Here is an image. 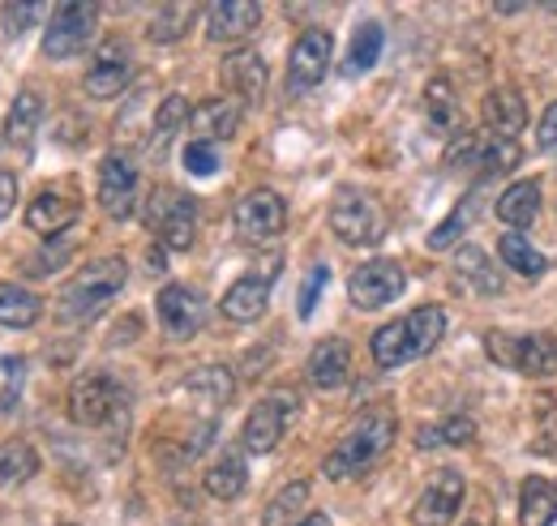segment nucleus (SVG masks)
<instances>
[{
  "label": "nucleus",
  "mask_w": 557,
  "mask_h": 526,
  "mask_svg": "<svg viewBox=\"0 0 557 526\" xmlns=\"http://www.w3.org/2000/svg\"><path fill=\"white\" fill-rule=\"evenodd\" d=\"M125 278H129L125 258H99V262L82 265L70 283L61 287V296H57V317H61L65 326H86V322H95V317L121 296Z\"/></svg>",
  "instance_id": "nucleus-1"
},
{
  "label": "nucleus",
  "mask_w": 557,
  "mask_h": 526,
  "mask_svg": "<svg viewBox=\"0 0 557 526\" xmlns=\"http://www.w3.org/2000/svg\"><path fill=\"white\" fill-rule=\"evenodd\" d=\"M395 433H399V419H395V411H386V406H373V411H364V415L351 424L348 433L339 437V446L326 454V462H322L326 479H348V475H360V471H369L373 462H377L382 454H386V450H391Z\"/></svg>",
  "instance_id": "nucleus-2"
},
{
  "label": "nucleus",
  "mask_w": 557,
  "mask_h": 526,
  "mask_svg": "<svg viewBox=\"0 0 557 526\" xmlns=\"http://www.w3.org/2000/svg\"><path fill=\"white\" fill-rule=\"evenodd\" d=\"M446 334V313L437 304H424V309H412L408 317L391 322L373 334L369 351H373V364L377 368H404L420 355H429Z\"/></svg>",
  "instance_id": "nucleus-3"
},
{
  "label": "nucleus",
  "mask_w": 557,
  "mask_h": 526,
  "mask_svg": "<svg viewBox=\"0 0 557 526\" xmlns=\"http://www.w3.org/2000/svg\"><path fill=\"white\" fill-rule=\"evenodd\" d=\"M146 231H154V240L168 253H189L198 240V201L176 193V189H154L146 198Z\"/></svg>",
  "instance_id": "nucleus-4"
},
{
  "label": "nucleus",
  "mask_w": 557,
  "mask_h": 526,
  "mask_svg": "<svg viewBox=\"0 0 557 526\" xmlns=\"http://www.w3.org/2000/svg\"><path fill=\"white\" fill-rule=\"evenodd\" d=\"M488 355L523 377H557V338L554 334H488Z\"/></svg>",
  "instance_id": "nucleus-5"
},
{
  "label": "nucleus",
  "mask_w": 557,
  "mask_h": 526,
  "mask_svg": "<svg viewBox=\"0 0 557 526\" xmlns=\"http://www.w3.org/2000/svg\"><path fill=\"white\" fill-rule=\"evenodd\" d=\"M331 231L348 245V249H369L386 236V214L369 193L339 189V198L331 201Z\"/></svg>",
  "instance_id": "nucleus-6"
},
{
  "label": "nucleus",
  "mask_w": 557,
  "mask_h": 526,
  "mask_svg": "<svg viewBox=\"0 0 557 526\" xmlns=\"http://www.w3.org/2000/svg\"><path fill=\"white\" fill-rule=\"evenodd\" d=\"M95 22H99L95 4H57L52 17H48V30H44V57L48 61L82 57L95 39Z\"/></svg>",
  "instance_id": "nucleus-7"
},
{
  "label": "nucleus",
  "mask_w": 557,
  "mask_h": 526,
  "mask_svg": "<svg viewBox=\"0 0 557 526\" xmlns=\"http://www.w3.org/2000/svg\"><path fill=\"white\" fill-rule=\"evenodd\" d=\"M331 57H335V39L322 26H309L296 35L292 52H287V90L292 95H309L326 73H331Z\"/></svg>",
  "instance_id": "nucleus-8"
},
{
  "label": "nucleus",
  "mask_w": 557,
  "mask_h": 526,
  "mask_svg": "<svg viewBox=\"0 0 557 526\" xmlns=\"http://www.w3.org/2000/svg\"><path fill=\"white\" fill-rule=\"evenodd\" d=\"M408 287V274L404 265L391 262V258H373V262L356 265L348 278V296L356 309L373 313V309H386L391 300H399Z\"/></svg>",
  "instance_id": "nucleus-9"
},
{
  "label": "nucleus",
  "mask_w": 557,
  "mask_h": 526,
  "mask_svg": "<svg viewBox=\"0 0 557 526\" xmlns=\"http://www.w3.org/2000/svg\"><path fill=\"white\" fill-rule=\"evenodd\" d=\"M116 411H125V390L108 377V373H86L77 377L70 390V415L82 428H99L108 419H116Z\"/></svg>",
  "instance_id": "nucleus-10"
},
{
  "label": "nucleus",
  "mask_w": 557,
  "mask_h": 526,
  "mask_svg": "<svg viewBox=\"0 0 557 526\" xmlns=\"http://www.w3.org/2000/svg\"><path fill=\"white\" fill-rule=\"evenodd\" d=\"M292 419H296V398L292 394L262 398V402L245 415V424H240V446H245L249 454H271L278 441H283V433H287Z\"/></svg>",
  "instance_id": "nucleus-11"
},
{
  "label": "nucleus",
  "mask_w": 557,
  "mask_h": 526,
  "mask_svg": "<svg viewBox=\"0 0 557 526\" xmlns=\"http://www.w3.org/2000/svg\"><path fill=\"white\" fill-rule=\"evenodd\" d=\"M77 214H82V201L70 185H44L26 205V227L44 240H61V236H70Z\"/></svg>",
  "instance_id": "nucleus-12"
},
{
  "label": "nucleus",
  "mask_w": 557,
  "mask_h": 526,
  "mask_svg": "<svg viewBox=\"0 0 557 526\" xmlns=\"http://www.w3.org/2000/svg\"><path fill=\"white\" fill-rule=\"evenodd\" d=\"M232 223H236L240 240L262 245V240L283 236V227H287V205H283V198H278L275 189H249L245 198L236 201Z\"/></svg>",
  "instance_id": "nucleus-13"
},
{
  "label": "nucleus",
  "mask_w": 557,
  "mask_h": 526,
  "mask_svg": "<svg viewBox=\"0 0 557 526\" xmlns=\"http://www.w3.org/2000/svg\"><path fill=\"white\" fill-rule=\"evenodd\" d=\"M154 313H159L163 334L176 338V342L194 338L198 329L207 326V300H202L198 287H185V283H168L159 291V300H154Z\"/></svg>",
  "instance_id": "nucleus-14"
},
{
  "label": "nucleus",
  "mask_w": 557,
  "mask_h": 526,
  "mask_svg": "<svg viewBox=\"0 0 557 526\" xmlns=\"http://www.w3.org/2000/svg\"><path fill=\"white\" fill-rule=\"evenodd\" d=\"M99 205L108 218H129L138 210V163L129 154H103L99 163Z\"/></svg>",
  "instance_id": "nucleus-15"
},
{
  "label": "nucleus",
  "mask_w": 557,
  "mask_h": 526,
  "mask_svg": "<svg viewBox=\"0 0 557 526\" xmlns=\"http://www.w3.org/2000/svg\"><path fill=\"white\" fill-rule=\"evenodd\" d=\"M463 492H468L463 471H455V466L437 471V475L424 484V492L417 497V505H412V523L417 526H450L455 523V514H459V505H463Z\"/></svg>",
  "instance_id": "nucleus-16"
},
{
  "label": "nucleus",
  "mask_w": 557,
  "mask_h": 526,
  "mask_svg": "<svg viewBox=\"0 0 557 526\" xmlns=\"http://www.w3.org/2000/svg\"><path fill=\"white\" fill-rule=\"evenodd\" d=\"M129 77H134V52L121 39H108V43H99L82 86H86L90 99H116V95H125Z\"/></svg>",
  "instance_id": "nucleus-17"
},
{
  "label": "nucleus",
  "mask_w": 557,
  "mask_h": 526,
  "mask_svg": "<svg viewBox=\"0 0 557 526\" xmlns=\"http://www.w3.org/2000/svg\"><path fill=\"white\" fill-rule=\"evenodd\" d=\"M275 265H271L267 274H240V278L223 291L219 309H223V317H227V322L249 326V322H258V317L267 313V304H271V283H275Z\"/></svg>",
  "instance_id": "nucleus-18"
},
{
  "label": "nucleus",
  "mask_w": 557,
  "mask_h": 526,
  "mask_svg": "<svg viewBox=\"0 0 557 526\" xmlns=\"http://www.w3.org/2000/svg\"><path fill=\"white\" fill-rule=\"evenodd\" d=\"M258 26H262V4H253V0H214V4H207L210 43H240Z\"/></svg>",
  "instance_id": "nucleus-19"
},
{
  "label": "nucleus",
  "mask_w": 557,
  "mask_h": 526,
  "mask_svg": "<svg viewBox=\"0 0 557 526\" xmlns=\"http://www.w3.org/2000/svg\"><path fill=\"white\" fill-rule=\"evenodd\" d=\"M223 86L240 99V103H262V95H267V82H271V68L262 61V52H253V48H236V52H227L223 57Z\"/></svg>",
  "instance_id": "nucleus-20"
},
{
  "label": "nucleus",
  "mask_w": 557,
  "mask_h": 526,
  "mask_svg": "<svg viewBox=\"0 0 557 526\" xmlns=\"http://www.w3.org/2000/svg\"><path fill=\"white\" fill-rule=\"evenodd\" d=\"M481 116H485L488 137H497V141H515L528 129V103H523L519 90H506V86L488 90L485 103H481Z\"/></svg>",
  "instance_id": "nucleus-21"
},
{
  "label": "nucleus",
  "mask_w": 557,
  "mask_h": 526,
  "mask_svg": "<svg viewBox=\"0 0 557 526\" xmlns=\"http://www.w3.org/2000/svg\"><path fill=\"white\" fill-rule=\"evenodd\" d=\"M305 373H309V381H313L318 390H339V386H348L351 347L344 342V338H322V342L309 351Z\"/></svg>",
  "instance_id": "nucleus-22"
},
{
  "label": "nucleus",
  "mask_w": 557,
  "mask_h": 526,
  "mask_svg": "<svg viewBox=\"0 0 557 526\" xmlns=\"http://www.w3.org/2000/svg\"><path fill=\"white\" fill-rule=\"evenodd\" d=\"M424 121L437 137H459L463 133V108H459V95H455L450 77H433L424 86Z\"/></svg>",
  "instance_id": "nucleus-23"
},
{
  "label": "nucleus",
  "mask_w": 557,
  "mask_h": 526,
  "mask_svg": "<svg viewBox=\"0 0 557 526\" xmlns=\"http://www.w3.org/2000/svg\"><path fill=\"white\" fill-rule=\"evenodd\" d=\"M44 125V99L35 90H22L4 116V141L17 150V154H30L35 150V137Z\"/></svg>",
  "instance_id": "nucleus-24"
},
{
  "label": "nucleus",
  "mask_w": 557,
  "mask_h": 526,
  "mask_svg": "<svg viewBox=\"0 0 557 526\" xmlns=\"http://www.w3.org/2000/svg\"><path fill=\"white\" fill-rule=\"evenodd\" d=\"M189 129H194V141H227L232 133L240 129V103L236 99H207L194 108L189 116Z\"/></svg>",
  "instance_id": "nucleus-25"
},
{
  "label": "nucleus",
  "mask_w": 557,
  "mask_h": 526,
  "mask_svg": "<svg viewBox=\"0 0 557 526\" xmlns=\"http://www.w3.org/2000/svg\"><path fill=\"white\" fill-rule=\"evenodd\" d=\"M557 523V484L545 475L523 479L519 488V526H554Z\"/></svg>",
  "instance_id": "nucleus-26"
},
{
  "label": "nucleus",
  "mask_w": 557,
  "mask_h": 526,
  "mask_svg": "<svg viewBox=\"0 0 557 526\" xmlns=\"http://www.w3.org/2000/svg\"><path fill=\"white\" fill-rule=\"evenodd\" d=\"M497 218L506 227H532L541 214V180H515L502 198H497Z\"/></svg>",
  "instance_id": "nucleus-27"
},
{
  "label": "nucleus",
  "mask_w": 557,
  "mask_h": 526,
  "mask_svg": "<svg viewBox=\"0 0 557 526\" xmlns=\"http://www.w3.org/2000/svg\"><path fill=\"white\" fill-rule=\"evenodd\" d=\"M44 317V300L30 287L0 283V326L4 329H30Z\"/></svg>",
  "instance_id": "nucleus-28"
},
{
  "label": "nucleus",
  "mask_w": 557,
  "mask_h": 526,
  "mask_svg": "<svg viewBox=\"0 0 557 526\" xmlns=\"http://www.w3.org/2000/svg\"><path fill=\"white\" fill-rule=\"evenodd\" d=\"M455 274H459V283H468V287L481 291V296H497V291H502L497 265L488 262V253L476 249V245H463V249L455 253Z\"/></svg>",
  "instance_id": "nucleus-29"
},
{
  "label": "nucleus",
  "mask_w": 557,
  "mask_h": 526,
  "mask_svg": "<svg viewBox=\"0 0 557 526\" xmlns=\"http://www.w3.org/2000/svg\"><path fill=\"white\" fill-rule=\"evenodd\" d=\"M382 48H386V30L382 22H360L356 35H351L348 61H344V77H360L382 61Z\"/></svg>",
  "instance_id": "nucleus-30"
},
{
  "label": "nucleus",
  "mask_w": 557,
  "mask_h": 526,
  "mask_svg": "<svg viewBox=\"0 0 557 526\" xmlns=\"http://www.w3.org/2000/svg\"><path fill=\"white\" fill-rule=\"evenodd\" d=\"M202 484H207V492L214 501H236L245 492V484H249L245 459L240 454H219V459L210 462L207 475H202Z\"/></svg>",
  "instance_id": "nucleus-31"
},
{
  "label": "nucleus",
  "mask_w": 557,
  "mask_h": 526,
  "mask_svg": "<svg viewBox=\"0 0 557 526\" xmlns=\"http://www.w3.org/2000/svg\"><path fill=\"white\" fill-rule=\"evenodd\" d=\"M35 475H39V454H35L30 441L13 437V441L0 446V484L4 488H17V484H26Z\"/></svg>",
  "instance_id": "nucleus-32"
},
{
  "label": "nucleus",
  "mask_w": 557,
  "mask_h": 526,
  "mask_svg": "<svg viewBox=\"0 0 557 526\" xmlns=\"http://www.w3.org/2000/svg\"><path fill=\"white\" fill-rule=\"evenodd\" d=\"M189 116H194V108H189V99L185 95H168L163 103H159V112H154V133H150V150L154 154H163L168 150V141L176 137V133L189 125Z\"/></svg>",
  "instance_id": "nucleus-33"
},
{
  "label": "nucleus",
  "mask_w": 557,
  "mask_h": 526,
  "mask_svg": "<svg viewBox=\"0 0 557 526\" xmlns=\"http://www.w3.org/2000/svg\"><path fill=\"white\" fill-rule=\"evenodd\" d=\"M472 437H476V424L468 419V415H450V419H442V424H424L417 433V446L420 450H442V446H472Z\"/></svg>",
  "instance_id": "nucleus-34"
},
{
  "label": "nucleus",
  "mask_w": 557,
  "mask_h": 526,
  "mask_svg": "<svg viewBox=\"0 0 557 526\" xmlns=\"http://www.w3.org/2000/svg\"><path fill=\"white\" fill-rule=\"evenodd\" d=\"M185 390L189 394H198L207 406H223L232 390H236V381H232V373L223 368V364H207V368H198L194 377H185Z\"/></svg>",
  "instance_id": "nucleus-35"
},
{
  "label": "nucleus",
  "mask_w": 557,
  "mask_h": 526,
  "mask_svg": "<svg viewBox=\"0 0 557 526\" xmlns=\"http://www.w3.org/2000/svg\"><path fill=\"white\" fill-rule=\"evenodd\" d=\"M497 253H502V265H510V270H515V274H523V278H541V274H545V258L528 245V236H523V231H506Z\"/></svg>",
  "instance_id": "nucleus-36"
},
{
  "label": "nucleus",
  "mask_w": 557,
  "mask_h": 526,
  "mask_svg": "<svg viewBox=\"0 0 557 526\" xmlns=\"http://www.w3.org/2000/svg\"><path fill=\"white\" fill-rule=\"evenodd\" d=\"M194 22V4H163L154 17H150V43H176Z\"/></svg>",
  "instance_id": "nucleus-37"
},
{
  "label": "nucleus",
  "mask_w": 557,
  "mask_h": 526,
  "mask_svg": "<svg viewBox=\"0 0 557 526\" xmlns=\"http://www.w3.org/2000/svg\"><path fill=\"white\" fill-rule=\"evenodd\" d=\"M481 167V180H493V176H502V172H515L519 167V146L515 141H497V137H488L485 146H481V159H476Z\"/></svg>",
  "instance_id": "nucleus-38"
},
{
  "label": "nucleus",
  "mask_w": 557,
  "mask_h": 526,
  "mask_svg": "<svg viewBox=\"0 0 557 526\" xmlns=\"http://www.w3.org/2000/svg\"><path fill=\"white\" fill-rule=\"evenodd\" d=\"M305 501H309V484H305V479L287 484L275 501H271V510H267V526H283L292 514H300V505H305Z\"/></svg>",
  "instance_id": "nucleus-39"
},
{
  "label": "nucleus",
  "mask_w": 557,
  "mask_h": 526,
  "mask_svg": "<svg viewBox=\"0 0 557 526\" xmlns=\"http://www.w3.org/2000/svg\"><path fill=\"white\" fill-rule=\"evenodd\" d=\"M326 283H331V265H313V270L305 274V283H300V304H296L300 322H309V317H313V309H318V300H322Z\"/></svg>",
  "instance_id": "nucleus-40"
},
{
  "label": "nucleus",
  "mask_w": 557,
  "mask_h": 526,
  "mask_svg": "<svg viewBox=\"0 0 557 526\" xmlns=\"http://www.w3.org/2000/svg\"><path fill=\"white\" fill-rule=\"evenodd\" d=\"M39 17H44V4H0V22L9 39H22Z\"/></svg>",
  "instance_id": "nucleus-41"
},
{
  "label": "nucleus",
  "mask_w": 557,
  "mask_h": 526,
  "mask_svg": "<svg viewBox=\"0 0 557 526\" xmlns=\"http://www.w3.org/2000/svg\"><path fill=\"white\" fill-rule=\"evenodd\" d=\"M468 218H472V201H463L450 218H442L433 231H429V249H450L459 236H463V227H468Z\"/></svg>",
  "instance_id": "nucleus-42"
},
{
  "label": "nucleus",
  "mask_w": 557,
  "mask_h": 526,
  "mask_svg": "<svg viewBox=\"0 0 557 526\" xmlns=\"http://www.w3.org/2000/svg\"><path fill=\"white\" fill-rule=\"evenodd\" d=\"M181 159H185V172H189V176H214V172H219V163H223L214 141H189Z\"/></svg>",
  "instance_id": "nucleus-43"
},
{
  "label": "nucleus",
  "mask_w": 557,
  "mask_h": 526,
  "mask_svg": "<svg viewBox=\"0 0 557 526\" xmlns=\"http://www.w3.org/2000/svg\"><path fill=\"white\" fill-rule=\"evenodd\" d=\"M70 236H61V240H52V249H44V253H35L30 262H26V274H35V278H44V274H57L61 265L70 262Z\"/></svg>",
  "instance_id": "nucleus-44"
},
{
  "label": "nucleus",
  "mask_w": 557,
  "mask_h": 526,
  "mask_svg": "<svg viewBox=\"0 0 557 526\" xmlns=\"http://www.w3.org/2000/svg\"><path fill=\"white\" fill-rule=\"evenodd\" d=\"M22 373H26V360H22V355H9V360H4V390H0V411H13V406H17V386H22Z\"/></svg>",
  "instance_id": "nucleus-45"
},
{
  "label": "nucleus",
  "mask_w": 557,
  "mask_h": 526,
  "mask_svg": "<svg viewBox=\"0 0 557 526\" xmlns=\"http://www.w3.org/2000/svg\"><path fill=\"white\" fill-rule=\"evenodd\" d=\"M536 146H541V150H557V103L545 108V116H541V125H536Z\"/></svg>",
  "instance_id": "nucleus-46"
},
{
  "label": "nucleus",
  "mask_w": 557,
  "mask_h": 526,
  "mask_svg": "<svg viewBox=\"0 0 557 526\" xmlns=\"http://www.w3.org/2000/svg\"><path fill=\"white\" fill-rule=\"evenodd\" d=\"M13 201H17V176L13 172H0V223L13 214Z\"/></svg>",
  "instance_id": "nucleus-47"
},
{
  "label": "nucleus",
  "mask_w": 557,
  "mask_h": 526,
  "mask_svg": "<svg viewBox=\"0 0 557 526\" xmlns=\"http://www.w3.org/2000/svg\"><path fill=\"white\" fill-rule=\"evenodd\" d=\"M146 270H150V274H163V270H168V265H163V245H159V249H150V253H146Z\"/></svg>",
  "instance_id": "nucleus-48"
},
{
  "label": "nucleus",
  "mask_w": 557,
  "mask_h": 526,
  "mask_svg": "<svg viewBox=\"0 0 557 526\" xmlns=\"http://www.w3.org/2000/svg\"><path fill=\"white\" fill-rule=\"evenodd\" d=\"M292 526H331V518H326V514H318V510H313V514H305V518H300V523H292Z\"/></svg>",
  "instance_id": "nucleus-49"
}]
</instances>
